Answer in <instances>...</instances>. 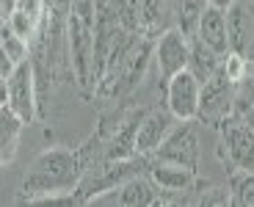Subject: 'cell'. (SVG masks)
<instances>
[{
	"label": "cell",
	"mask_w": 254,
	"mask_h": 207,
	"mask_svg": "<svg viewBox=\"0 0 254 207\" xmlns=\"http://www.w3.org/2000/svg\"><path fill=\"white\" fill-rule=\"evenodd\" d=\"M229 119L254 125V77H243V80L238 83L235 105H232V116H229Z\"/></svg>",
	"instance_id": "cell-19"
},
{
	"label": "cell",
	"mask_w": 254,
	"mask_h": 207,
	"mask_svg": "<svg viewBox=\"0 0 254 207\" xmlns=\"http://www.w3.org/2000/svg\"><path fill=\"white\" fill-rule=\"evenodd\" d=\"M152 58H155V67H158L160 80L166 83L169 77L177 75V72L188 69V61H190V39L185 36L177 25L166 28V31L155 39Z\"/></svg>",
	"instance_id": "cell-6"
},
{
	"label": "cell",
	"mask_w": 254,
	"mask_h": 207,
	"mask_svg": "<svg viewBox=\"0 0 254 207\" xmlns=\"http://www.w3.org/2000/svg\"><path fill=\"white\" fill-rule=\"evenodd\" d=\"M210 0H174V25L188 39H196V28Z\"/></svg>",
	"instance_id": "cell-18"
},
{
	"label": "cell",
	"mask_w": 254,
	"mask_h": 207,
	"mask_svg": "<svg viewBox=\"0 0 254 207\" xmlns=\"http://www.w3.org/2000/svg\"><path fill=\"white\" fill-rule=\"evenodd\" d=\"M221 152L241 171H254V125L227 119L221 125Z\"/></svg>",
	"instance_id": "cell-10"
},
{
	"label": "cell",
	"mask_w": 254,
	"mask_h": 207,
	"mask_svg": "<svg viewBox=\"0 0 254 207\" xmlns=\"http://www.w3.org/2000/svg\"><path fill=\"white\" fill-rule=\"evenodd\" d=\"M3 102H6L25 125H33L36 119H42L39 86H36V75H33L31 58L19 64L8 80H3Z\"/></svg>",
	"instance_id": "cell-4"
},
{
	"label": "cell",
	"mask_w": 254,
	"mask_h": 207,
	"mask_svg": "<svg viewBox=\"0 0 254 207\" xmlns=\"http://www.w3.org/2000/svg\"><path fill=\"white\" fill-rule=\"evenodd\" d=\"M119 194L114 196V202H119V205H130V207H149L158 202V185L152 182V177H133V180H127L125 185H119Z\"/></svg>",
	"instance_id": "cell-15"
},
{
	"label": "cell",
	"mask_w": 254,
	"mask_h": 207,
	"mask_svg": "<svg viewBox=\"0 0 254 207\" xmlns=\"http://www.w3.org/2000/svg\"><path fill=\"white\" fill-rule=\"evenodd\" d=\"M169 14H174V0H144L141 6V33L149 39H158L166 31Z\"/></svg>",
	"instance_id": "cell-16"
},
{
	"label": "cell",
	"mask_w": 254,
	"mask_h": 207,
	"mask_svg": "<svg viewBox=\"0 0 254 207\" xmlns=\"http://www.w3.org/2000/svg\"><path fill=\"white\" fill-rule=\"evenodd\" d=\"M202 80L190 69H183L166 80V108L177 116V122H193L199 116Z\"/></svg>",
	"instance_id": "cell-7"
},
{
	"label": "cell",
	"mask_w": 254,
	"mask_h": 207,
	"mask_svg": "<svg viewBox=\"0 0 254 207\" xmlns=\"http://www.w3.org/2000/svg\"><path fill=\"white\" fill-rule=\"evenodd\" d=\"M149 177L160 188V194H185L196 182V171L185 169V166H174V163H160V160L149 163Z\"/></svg>",
	"instance_id": "cell-13"
},
{
	"label": "cell",
	"mask_w": 254,
	"mask_h": 207,
	"mask_svg": "<svg viewBox=\"0 0 254 207\" xmlns=\"http://www.w3.org/2000/svg\"><path fill=\"white\" fill-rule=\"evenodd\" d=\"M229 53L254 61V0H232L227 6Z\"/></svg>",
	"instance_id": "cell-9"
},
{
	"label": "cell",
	"mask_w": 254,
	"mask_h": 207,
	"mask_svg": "<svg viewBox=\"0 0 254 207\" xmlns=\"http://www.w3.org/2000/svg\"><path fill=\"white\" fill-rule=\"evenodd\" d=\"M144 157L146 155L125 157V160H108V157H105V163L91 166V169L83 174V180L77 182V188H75L77 202H91V199H97L100 194L116 191L119 185H125L127 180L138 177L141 169L146 166Z\"/></svg>",
	"instance_id": "cell-3"
},
{
	"label": "cell",
	"mask_w": 254,
	"mask_h": 207,
	"mask_svg": "<svg viewBox=\"0 0 254 207\" xmlns=\"http://www.w3.org/2000/svg\"><path fill=\"white\" fill-rule=\"evenodd\" d=\"M94 22L97 0H72L66 19L69 72L80 94H94Z\"/></svg>",
	"instance_id": "cell-2"
},
{
	"label": "cell",
	"mask_w": 254,
	"mask_h": 207,
	"mask_svg": "<svg viewBox=\"0 0 254 207\" xmlns=\"http://www.w3.org/2000/svg\"><path fill=\"white\" fill-rule=\"evenodd\" d=\"M235 91L238 83L227 75V69H218L210 80L202 83V100H199V116L196 119L207 127H221L224 122L232 116V105H235Z\"/></svg>",
	"instance_id": "cell-5"
},
{
	"label": "cell",
	"mask_w": 254,
	"mask_h": 207,
	"mask_svg": "<svg viewBox=\"0 0 254 207\" xmlns=\"http://www.w3.org/2000/svg\"><path fill=\"white\" fill-rule=\"evenodd\" d=\"M174 116L169 108H152L141 116V125H138V136H135V152L138 155H146L152 157L155 152L163 146V141L172 136L174 130Z\"/></svg>",
	"instance_id": "cell-11"
},
{
	"label": "cell",
	"mask_w": 254,
	"mask_h": 207,
	"mask_svg": "<svg viewBox=\"0 0 254 207\" xmlns=\"http://www.w3.org/2000/svg\"><path fill=\"white\" fill-rule=\"evenodd\" d=\"M210 3H213V6H221V8H227L229 3H232V0H210Z\"/></svg>",
	"instance_id": "cell-24"
},
{
	"label": "cell",
	"mask_w": 254,
	"mask_h": 207,
	"mask_svg": "<svg viewBox=\"0 0 254 207\" xmlns=\"http://www.w3.org/2000/svg\"><path fill=\"white\" fill-rule=\"evenodd\" d=\"M196 39L202 44H207L210 50H216L221 58L229 56V28H227V8L213 6L210 3L204 8L202 19L196 28Z\"/></svg>",
	"instance_id": "cell-12"
},
{
	"label": "cell",
	"mask_w": 254,
	"mask_h": 207,
	"mask_svg": "<svg viewBox=\"0 0 254 207\" xmlns=\"http://www.w3.org/2000/svg\"><path fill=\"white\" fill-rule=\"evenodd\" d=\"M89 169L91 163L86 160V146L83 149H64V146L45 149L42 155L33 157L31 169L19 185V196L33 202L39 196L72 194Z\"/></svg>",
	"instance_id": "cell-1"
},
{
	"label": "cell",
	"mask_w": 254,
	"mask_h": 207,
	"mask_svg": "<svg viewBox=\"0 0 254 207\" xmlns=\"http://www.w3.org/2000/svg\"><path fill=\"white\" fill-rule=\"evenodd\" d=\"M0 53L3 56H8L14 64H22L31 58V44L25 42V39L19 36V33H14L11 28L3 22V31H0Z\"/></svg>",
	"instance_id": "cell-21"
},
{
	"label": "cell",
	"mask_w": 254,
	"mask_h": 207,
	"mask_svg": "<svg viewBox=\"0 0 254 207\" xmlns=\"http://www.w3.org/2000/svg\"><path fill=\"white\" fill-rule=\"evenodd\" d=\"M155 160L160 163H174V166H185V169L196 171L199 169V136L193 122H183L180 127H174L172 136L163 141L158 152H155Z\"/></svg>",
	"instance_id": "cell-8"
},
{
	"label": "cell",
	"mask_w": 254,
	"mask_h": 207,
	"mask_svg": "<svg viewBox=\"0 0 254 207\" xmlns=\"http://www.w3.org/2000/svg\"><path fill=\"white\" fill-rule=\"evenodd\" d=\"M25 122L19 119L17 113L3 102L0 105V160L3 166L11 163L14 157H17V149H19V136L25 130Z\"/></svg>",
	"instance_id": "cell-14"
},
{
	"label": "cell",
	"mask_w": 254,
	"mask_h": 207,
	"mask_svg": "<svg viewBox=\"0 0 254 207\" xmlns=\"http://www.w3.org/2000/svg\"><path fill=\"white\" fill-rule=\"evenodd\" d=\"M17 6H19V0H0V17L8 19L14 11H17Z\"/></svg>",
	"instance_id": "cell-23"
},
{
	"label": "cell",
	"mask_w": 254,
	"mask_h": 207,
	"mask_svg": "<svg viewBox=\"0 0 254 207\" xmlns=\"http://www.w3.org/2000/svg\"><path fill=\"white\" fill-rule=\"evenodd\" d=\"M8 28H11L14 33H19V36L25 39L28 44L33 42V36H36V31H39V25H42V19H36V17H31L28 11H22V8H17V11L11 14L8 19H3Z\"/></svg>",
	"instance_id": "cell-22"
},
{
	"label": "cell",
	"mask_w": 254,
	"mask_h": 207,
	"mask_svg": "<svg viewBox=\"0 0 254 207\" xmlns=\"http://www.w3.org/2000/svg\"><path fill=\"white\" fill-rule=\"evenodd\" d=\"M221 64H224V58L218 56L216 50H210L207 44H202L199 39H190V61H188V69L202 83L216 75L218 69H221Z\"/></svg>",
	"instance_id": "cell-17"
},
{
	"label": "cell",
	"mask_w": 254,
	"mask_h": 207,
	"mask_svg": "<svg viewBox=\"0 0 254 207\" xmlns=\"http://www.w3.org/2000/svg\"><path fill=\"white\" fill-rule=\"evenodd\" d=\"M229 205L254 207V171L238 169L229 180Z\"/></svg>",
	"instance_id": "cell-20"
}]
</instances>
